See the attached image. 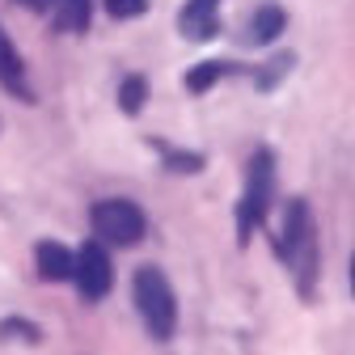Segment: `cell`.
<instances>
[{
	"label": "cell",
	"mask_w": 355,
	"mask_h": 355,
	"mask_svg": "<svg viewBox=\"0 0 355 355\" xmlns=\"http://www.w3.org/2000/svg\"><path fill=\"white\" fill-rule=\"evenodd\" d=\"M136 304H140L148 334L157 343H165L173 334V322H178V304H173V288L165 284V275L157 266H140L136 271Z\"/></svg>",
	"instance_id": "1"
},
{
	"label": "cell",
	"mask_w": 355,
	"mask_h": 355,
	"mask_svg": "<svg viewBox=\"0 0 355 355\" xmlns=\"http://www.w3.org/2000/svg\"><path fill=\"white\" fill-rule=\"evenodd\" d=\"M284 258L292 262V271L300 279L304 292H313V271H318V245H313V225H309V207L296 199L288 207V225H284V241H279Z\"/></svg>",
	"instance_id": "2"
},
{
	"label": "cell",
	"mask_w": 355,
	"mask_h": 355,
	"mask_svg": "<svg viewBox=\"0 0 355 355\" xmlns=\"http://www.w3.org/2000/svg\"><path fill=\"white\" fill-rule=\"evenodd\" d=\"M271 187H275V157L271 153H258L250 161V182H245V195L237 203V233L241 241H250L254 225L266 220V207H271Z\"/></svg>",
	"instance_id": "3"
},
{
	"label": "cell",
	"mask_w": 355,
	"mask_h": 355,
	"mask_svg": "<svg viewBox=\"0 0 355 355\" xmlns=\"http://www.w3.org/2000/svg\"><path fill=\"white\" fill-rule=\"evenodd\" d=\"M94 233L110 245H136L144 237V211L131 199H102L94 203Z\"/></svg>",
	"instance_id": "4"
},
{
	"label": "cell",
	"mask_w": 355,
	"mask_h": 355,
	"mask_svg": "<svg viewBox=\"0 0 355 355\" xmlns=\"http://www.w3.org/2000/svg\"><path fill=\"white\" fill-rule=\"evenodd\" d=\"M72 279H76V288H80L85 300H102V296L110 292V284H114L110 254H106L98 241L80 245V254H76V262H72Z\"/></svg>",
	"instance_id": "5"
},
{
	"label": "cell",
	"mask_w": 355,
	"mask_h": 355,
	"mask_svg": "<svg viewBox=\"0 0 355 355\" xmlns=\"http://www.w3.org/2000/svg\"><path fill=\"white\" fill-rule=\"evenodd\" d=\"M178 26H182V34L195 38V42L216 38L220 34V0H191L182 9V17H178Z\"/></svg>",
	"instance_id": "6"
},
{
	"label": "cell",
	"mask_w": 355,
	"mask_h": 355,
	"mask_svg": "<svg viewBox=\"0 0 355 355\" xmlns=\"http://www.w3.org/2000/svg\"><path fill=\"white\" fill-rule=\"evenodd\" d=\"M34 262H38V275H42V279L60 284V279H72V262H76V258H72L60 241H38Z\"/></svg>",
	"instance_id": "7"
},
{
	"label": "cell",
	"mask_w": 355,
	"mask_h": 355,
	"mask_svg": "<svg viewBox=\"0 0 355 355\" xmlns=\"http://www.w3.org/2000/svg\"><path fill=\"white\" fill-rule=\"evenodd\" d=\"M47 9L55 13V26L60 30L80 34V30H89V17H94V0H51Z\"/></svg>",
	"instance_id": "8"
},
{
	"label": "cell",
	"mask_w": 355,
	"mask_h": 355,
	"mask_svg": "<svg viewBox=\"0 0 355 355\" xmlns=\"http://www.w3.org/2000/svg\"><path fill=\"white\" fill-rule=\"evenodd\" d=\"M284 9H275V5H262L254 17H250V26H245V42H254V47H262V42H271V38H279V30H284Z\"/></svg>",
	"instance_id": "9"
},
{
	"label": "cell",
	"mask_w": 355,
	"mask_h": 355,
	"mask_svg": "<svg viewBox=\"0 0 355 355\" xmlns=\"http://www.w3.org/2000/svg\"><path fill=\"white\" fill-rule=\"evenodd\" d=\"M225 72H229V64H220V60L199 64V68H191V72H187V89H191V94H203V89H211Z\"/></svg>",
	"instance_id": "10"
},
{
	"label": "cell",
	"mask_w": 355,
	"mask_h": 355,
	"mask_svg": "<svg viewBox=\"0 0 355 355\" xmlns=\"http://www.w3.org/2000/svg\"><path fill=\"white\" fill-rule=\"evenodd\" d=\"M0 76H5L13 89H21V55L9 47V38L0 34Z\"/></svg>",
	"instance_id": "11"
},
{
	"label": "cell",
	"mask_w": 355,
	"mask_h": 355,
	"mask_svg": "<svg viewBox=\"0 0 355 355\" xmlns=\"http://www.w3.org/2000/svg\"><path fill=\"white\" fill-rule=\"evenodd\" d=\"M144 94H148L144 76H131V80H123V89H119V106H123L127 114H136V110L144 106Z\"/></svg>",
	"instance_id": "12"
},
{
	"label": "cell",
	"mask_w": 355,
	"mask_h": 355,
	"mask_svg": "<svg viewBox=\"0 0 355 355\" xmlns=\"http://www.w3.org/2000/svg\"><path fill=\"white\" fill-rule=\"evenodd\" d=\"M106 9H110V17H136L148 9V0H106Z\"/></svg>",
	"instance_id": "13"
},
{
	"label": "cell",
	"mask_w": 355,
	"mask_h": 355,
	"mask_svg": "<svg viewBox=\"0 0 355 355\" xmlns=\"http://www.w3.org/2000/svg\"><path fill=\"white\" fill-rule=\"evenodd\" d=\"M17 5H21V9H34V13H42V9L51 5V0H17Z\"/></svg>",
	"instance_id": "14"
},
{
	"label": "cell",
	"mask_w": 355,
	"mask_h": 355,
	"mask_svg": "<svg viewBox=\"0 0 355 355\" xmlns=\"http://www.w3.org/2000/svg\"><path fill=\"white\" fill-rule=\"evenodd\" d=\"M351 292H355V258H351Z\"/></svg>",
	"instance_id": "15"
}]
</instances>
